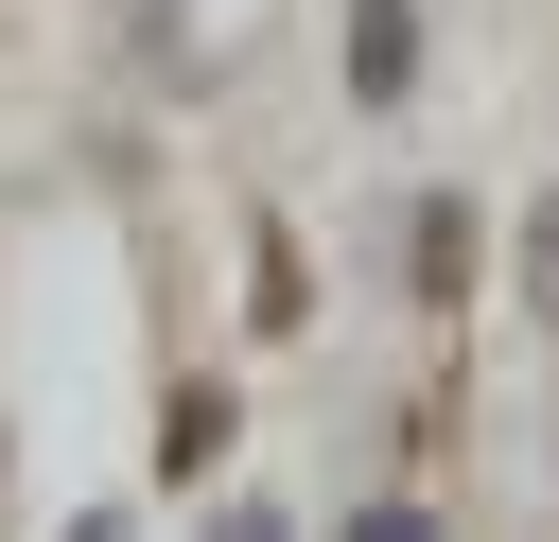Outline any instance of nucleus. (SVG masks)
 Instances as JSON below:
<instances>
[{
    "mask_svg": "<svg viewBox=\"0 0 559 542\" xmlns=\"http://www.w3.org/2000/svg\"><path fill=\"white\" fill-rule=\"evenodd\" d=\"M349 87H367V105L419 87V0H349Z\"/></svg>",
    "mask_w": 559,
    "mask_h": 542,
    "instance_id": "f257e3e1",
    "label": "nucleus"
},
{
    "mask_svg": "<svg viewBox=\"0 0 559 542\" xmlns=\"http://www.w3.org/2000/svg\"><path fill=\"white\" fill-rule=\"evenodd\" d=\"M454 262H472V210L437 192V210H419V245H402V280H419V297H454Z\"/></svg>",
    "mask_w": 559,
    "mask_h": 542,
    "instance_id": "f03ea898",
    "label": "nucleus"
},
{
    "mask_svg": "<svg viewBox=\"0 0 559 542\" xmlns=\"http://www.w3.org/2000/svg\"><path fill=\"white\" fill-rule=\"evenodd\" d=\"M524 297H542V315H559V192H542V210H524Z\"/></svg>",
    "mask_w": 559,
    "mask_h": 542,
    "instance_id": "7ed1b4c3",
    "label": "nucleus"
}]
</instances>
